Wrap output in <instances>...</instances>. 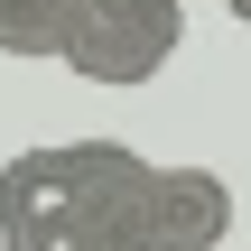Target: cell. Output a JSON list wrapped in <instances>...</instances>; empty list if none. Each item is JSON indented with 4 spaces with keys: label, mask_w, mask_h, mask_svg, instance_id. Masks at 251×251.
Instances as JSON below:
<instances>
[{
    "label": "cell",
    "mask_w": 251,
    "mask_h": 251,
    "mask_svg": "<svg viewBox=\"0 0 251 251\" xmlns=\"http://www.w3.org/2000/svg\"><path fill=\"white\" fill-rule=\"evenodd\" d=\"M177 37H186V9L177 0H84L65 65L84 84H149L177 56Z\"/></svg>",
    "instance_id": "cell-2"
},
{
    "label": "cell",
    "mask_w": 251,
    "mask_h": 251,
    "mask_svg": "<svg viewBox=\"0 0 251 251\" xmlns=\"http://www.w3.org/2000/svg\"><path fill=\"white\" fill-rule=\"evenodd\" d=\"M224 9H233V19H242V28H251V0H224Z\"/></svg>",
    "instance_id": "cell-5"
},
{
    "label": "cell",
    "mask_w": 251,
    "mask_h": 251,
    "mask_svg": "<svg viewBox=\"0 0 251 251\" xmlns=\"http://www.w3.org/2000/svg\"><path fill=\"white\" fill-rule=\"evenodd\" d=\"M233 233V186L214 168H149L140 186V251H214Z\"/></svg>",
    "instance_id": "cell-3"
},
{
    "label": "cell",
    "mask_w": 251,
    "mask_h": 251,
    "mask_svg": "<svg viewBox=\"0 0 251 251\" xmlns=\"http://www.w3.org/2000/svg\"><path fill=\"white\" fill-rule=\"evenodd\" d=\"M65 47H75V0H0V56L65 65Z\"/></svg>",
    "instance_id": "cell-4"
},
{
    "label": "cell",
    "mask_w": 251,
    "mask_h": 251,
    "mask_svg": "<svg viewBox=\"0 0 251 251\" xmlns=\"http://www.w3.org/2000/svg\"><path fill=\"white\" fill-rule=\"evenodd\" d=\"M158 158L130 140H47L0 168V251H140V186Z\"/></svg>",
    "instance_id": "cell-1"
},
{
    "label": "cell",
    "mask_w": 251,
    "mask_h": 251,
    "mask_svg": "<svg viewBox=\"0 0 251 251\" xmlns=\"http://www.w3.org/2000/svg\"><path fill=\"white\" fill-rule=\"evenodd\" d=\"M75 9H84V0H75Z\"/></svg>",
    "instance_id": "cell-6"
}]
</instances>
